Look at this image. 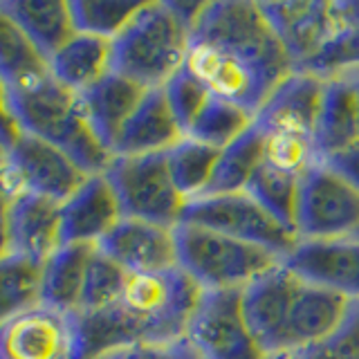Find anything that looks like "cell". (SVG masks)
I'll return each instance as SVG.
<instances>
[{
    "label": "cell",
    "instance_id": "6da1fadb",
    "mask_svg": "<svg viewBox=\"0 0 359 359\" xmlns=\"http://www.w3.org/2000/svg\"><path fill=\"white\" fill-rule=\"evenodd\" d=\"M184 70L209 90L258 115L274 90L297 72L263 3H202L191 22Z\"/></svg>",
    "mask_w": 359,
    "mask_h": 359
},
{
    "label": "cell",
    "instance_id": "7a4b0ae2",
    "mask_svg": "<svg viewBox=\"0 0 359 359\" xmlns=\"http://www.w3.org/2000/svg\"><path fill=\"white\" fill-rule=\"evenodd\" d=\"M202 290L184 269L128 274L121 299L106 310L79 312L81 359L128 346H173L187 339Z\"/></svg>",
    "mask_w": 359,
    "mask_h": 359
},
{
    "label": "cell",
    "instance_id": "3957f363",
    "mask_svg": "<svg viewBox=\"0 0 359 359\" xmlns=\"http://www.w3.org/2000/svg\"><path fill=\"white\" fill-rule=\"evenodd\" d=\"M200 5L142 3L112 39V72L146 90L164 88L187 63L191 22Z\"/></svg>",
    "mask_w": 359,
    "mask_h": 359
},
{
    "label": "cell",
    "instance_id": "277c9868",
    "mask_svg": "<svg viewBox=\"0 0 359 359\" xmlns=\"http://www.w3.org/2000/svg\"><path fill=\"white\" fill-rule=\"evenodd\" d=\"M7 106L22 133L67 153L88 175L106 173L115 160L90 126L81 97L52 76L41 83L7 93Z\"/></svg>",
    "mask_w": 359,
    "mask_h": 359
},
{
    "label": "cell",
    "instance_id": "5b68a950",
    "mask_svg": "<svg viewBox=\"0 0 359 359\" xmlns=\"http://www.w3.org/2000/svg\"><path fill=\"white\" fill-rule=\"evenodd\" d=\"M175 243L180 269L205 292L245 290L283 263V258L258 245L187 222L175 227Z\"/></svg>",
    "mask_w": 359,
    "mask_h": 359
},
{
    "label": "cell",
    "instance_id": "8992f818",
    "mask_svg": "<svg viewBox=\"0 0 359 359\" xmlns=\"http://www.w3.org/2000/svg\"><path fill=\"white\" fill-rule=\"evenodd\" d=\"M180 222L227 233L231 238L263 247L278 258H287L301 243L294 229L274 218L247 191L189 200Z\"/></svg>",
    "mask_w": 359,
    "mask_h": 359
},
{
    "label": "cell",
    "instance_id": "52a82bcc",
    "mask_svg": "<svg viewBox=\"0 0 359 359\" xmlns=\"http://www.w3.org/2000/svg\"><path fill=\"white\" fill-rule=\"evenodd\" d=\"M106 177L115 189L126 218L164 224V227H177L182 220L187 200L173 182L164 153L115 157Z\"/></svg>",
    "mask_w": 359,
    "mask_h": 359
},
{
    "label": "cell",
    "instance_id": "ba28073f",
    "mask_svg": "<svg viewBox=\"0 0 359 359\" xmlns=\"http://www.w3.org/2000/svg\"><path fill=\"white\" fill-rule=\"evenodd\" d=\"M297 233L301 241L359 238V189L325 160L301 177Z\"/></svg>",
    "mask_w": 359,
    "mask_h": 359
},
{
    "label": "cell",
    "instance_id": "9c48e42d",
    "mask_svg": "<svg viewBox=\"0 0 359 359\" xmlns=\"http://www.w3.org/2000/svg\"><path fill=\"white\" fill-rule=\"evenodd\" d=\"M187 341L202 359H269L243 310V290L202 292Z\"/></svg>",
    "mask_w": 359,
    "mask_h": 359
},
{
    "label": "cell",
    "instance_id": "30bf717a",
    "mask_svg": "<svg viewBox=\"0 0 359 359\" xmlns=\"http://www.w3.org/2000/svg\"><path fill=\"white\" fill-rule=\"evenodd\" d=\"M0 359H81L79 312L39 303L0 325Z\"/></svg>",
    "mask_w": 359,
    "mask_h": 359
},
{
    "label": "cell",
    "instance_id": "8fae6325",
    "mask_svg": "<svg viewBox=\"0 0 359 359\" xmlns=\"http://www.w3.org/2000/svg\"><path fill=\"white\" fill-rule=\"evenodd\" d=\"M263 9L297 70H306L334 41L341 27V3H330V0L263 3Z\"/></svg>",
    "mask_w": 359,
    "mask_h": 359
},
{
    "label": "cell",
    "instance_id": "7c38bea8",
    "mask_svg": "<svg viewBox=\"0 0 359 359\" xmlns=\"http://www.w3.org/2000/svg\"><path fill=\"white\" fill-rule=\"evenodd\" d=\"M353 299L297 276L287 306V353L301 355L321 346L341 328Z\"/></svg>",
    "mask_w": 359,
    "mask_h": 359
},
{
    "label": "cell",
    "instance_id": "4fadbf2b",
    "mask_svg": "<svg viewBox=\"0 0 359 359\" xmlns=\"http://www.w3.org/2000/svg\"><path fill=\"white\" fill-rule=\"evenodd\" d=\"M101 254L115 261L128 274H157L175 269V227L123 216L119 224L97 245Z\"/></svg>",
    "mask_w": 359,
    "mask_h": 359
},
{
    "label": "cell",
    "instance_id": "5bb4252c",
    "mask_svg": "<svg viewBox=\"0 0 359 359\" xmlns=\"http://www.w3.org/2000/svg\"><path fill=\"white\" fill-rule=\"evenodd\" d=\"M7 153L25 177L29 194L50 198L59 205L70 200L90 177L67 153L29 133H20Z\"/></svg>",
    "mask_w": 359,
    "mask_h": 359
},
{
    "label": "cell",
    "instance_id": "9a60e30c",
    "mask_svg": "<svg viewBox=\"0 0 359 359\" xmlns=\"http://www.w3.org/2000/svg\"><path fill=\"white\" fill-rule=\"evenodd\" d=\"M297 274L283 263L243 290V310L267 357H287V306Z\"/></svg>",
    "mask_w": 359,
    "mask_h": 359
},
{
    "label": "cell",
    "instance_id": "2e32d148",
    "mask_svg": "<svg viewBox=\"0 0 359 359\" xmlns=\"http://www.w3.org/2000/svg\"><path fill=\"white\" fill-rule=\"evenodd\" d=\"M283 265L314 285L359 299V238L301 241Z\"/></svg>",
    "mask_w": 359,
    "mask_h": 359
},
{
    "label": "cell",
    "instance_id": "e0dca14e",
    "mask_svg": "<svg viewBox=\"0 0 359 359\" xmlns=\"http://www.w3.org/2000/svg\"><path fill=\"white\" fill-rule=\"evenodd\" d=\"M123 218L119 198L106 173L90 175L76 194L61 205L63 245L97 247Z\"/></svg>",
    "mask_w": 359,
    "mask_h": 359
},
{
    "label": "cell",
    "instance_id": "ac0fdd59",
    "mask_svg": "<svg viewBox=\"0 0 359 359\" xmlns=\"http://www.w3.org/2000/svg\"><path fill=\"white\" fill-rule=\"evenodd\" d=\"M180 140H184V130L180 126L171 104H168L166 90L153 88L146 90L137 110L133 112L126 126L121 128L112 155H157L171 151Z\"/></svg>",
    "mask_w": 359,
    "mask_h": 359
},
{
    "label": "cell",
    "instance_id": "d6986e66",
    "mask_svg": "<svg viewBox=\"0 0 359 359\" xmlns=\"http://www.w3.org/2000/svg\"><path fill=\"white\" fill-rule=\"evenodd\" d=\"M323 88V76L297 70L274 90V95L256 115V123L263 130H292L310 135L314 140Z\"/></svg>",
    "mask_w": 359,
    "mask_h": 359
},
{
    "label": "cell",
    "instance_id": "ffe728a7",
    "mask_svg": "<svg viewBox=\"0 0 359 359\" xmlns=\"http://www.w3.org/2000/svg\"><path fill=\"white\" fill-rule=\"evenodd\" d=\"M63 247L61 205L50 198L27 194L11 202L9 252L45 263Z\"/></svg>",
    "mask_w": 359,
    "mask_h": 359
},
{
    "label": "cell",
    "instance_id": "44dd1931",
    "mask_svg": "<svg viewBox=\"0 0 359 359\" xmlns=\"http://www.w3.org/2000/svg\"><path fill=\"white\" fill-rule=\"evenodd\" d=\"M359 140V83L355 74L325 79L314 146L321 160Z\"/></svg>",
    "mask_w": 359,
    "mask_h": 359
},
{
    "label": "cell",
    "instance_id": "7402d4cb",
    "mask_svg": "<svg viewBox=\"0 0 359 359\" xmlns=\"http://www.w3.org/2000/svg\"><path fill=\"white\" fill-rule=\"evenodd\" d=\"M144 95V86L135 83L117 72H110L97 86L86 90L83 95H79L90 126H93L97 137L110 153L115 149L121 128L126 126L130 115L137 110Z\"/></svg>",
    "mask_w": 359,
    "mask_h": 359
},
{
    "label": "cell",
    "instance_id": "603a6c76",
    "mask_svg": "<svg viewBox=\"0 0 359 359\" xmlns=\"http://www.w3.org/2000/svg\"><path fill=\"white\" fill-rule=\"evenodd\" d=\"M50 72L54 81L83 95L112 72V41L76 32L50 59Z\"/></svg>",
    "mask_w": 359,
    "mask_h": 359
},
{
    "label": "cell",
    "instance_id": "cb8c5ba5",
    "mask_svg": "<svg viewBox=\"0 0 359 359\" xmlns=\"http://www.w3.org/2000/svg\"><path fill=\"white\" fill-rule=\"evenodd\" d=\"M52 76L50 61L0 3V86L18 93Z\"/></svg>",
    "mask_w": 359,
    "mask_h": 359
},
{
    "label": "cell",
    "instance_id": "d4e9b609",
    "mask_svg": "<svg viewBox=\"0 0 359 359\" xmlns=\"http://www.w3.org/2000/svg\"><path fill=\"white\" fill-rule=\"evenodd\" d=\"M3 7L27 34L29 41L48 56V61L76 34L70 3H61V0H7Z\"/></svg>",
    "mask_w": 359,
    "mask_h": 359
},
{
    "label": "cell",
    "instance_id": "484cf974",
    "mask_svg": "<svg viewBox=\"0 0 359 359\" xmlns=\"http://www.w3.org/2000/svg\"><path fill=\"white\" fill-rule=\"evenodd\" d=\"M95 250L93 245H63L54 252L43 263L41 303L63 312H79L88 263Z\"/></svg>",
    "mask_w": 359,
    "mask_h": 359
},
{
    "label": "cell",
    "instance_id": "4316f807",
    "mask_svg": "<svg viewBox=\"0 0 359 359\" xmlns=\"http://www.w3.org/2000/svg\"><path fill=\"white\" fill-rule=\"evenodd\" d=\"M263 162H265V135L261 126L254 121V126L250 130H245L238 140L220 151L216 171H213V177L205 196L241 194V191H247V187H250Z\"/></svg>",
    "mask_w": 359,
    "mask_h": 359
},
{
    "label": "cell",
    "instance_id": "83f0119b",
    "mask_svg": "<svg viewBox=\"0 0 359 359\" xmlns=\"http://www.w3.org/2000/svg\"><path fill=\"white\" fill-rule=\"evenodd\" d=\"M43 297V263L20 254L0 258V325L18 317Z\"/></svg>",
    "mask_w": 359,
    "mask_h": 359
},
{
    "label": "cell",
    "instance_id": "f1b7e54d",
    "mask_svg": "<svg viewBox=\"0 0 359 359\" xmlns=\"http://www.w3.org/2000/svg\"><path fill=\"white\" fill-rule=\"evenodd\" d=\"M164 155L173 182L187 202L207 194L220 157L218 149H213L209 144H202L198 140L184 137Z\"/></svg>",
    "mask_w": 359,
    "mask_h": 359
},
{
    "label": "cell",
    "instance_id": "f546056e",
    "mask_svg": "<svg viewBox=\"0 0 359 359\" xmlns=\"http://www.w3.org/2000/svg\"><path fill=\"white\" fill-rule=\"evenodd\" d=\"M256 121V115L229 101L211 97L207 106L200 110V115L187 130V137L209 144L213 149L222 151L224 146L236 142L245 130H250Z\"/></svg>",
    "mask_w": 359,
    "mask_h": 359
},
{
    "label": "cell",
    "instance_id": "4dcf8cb0",
    "mask_svg": "<svg viewBox=\"0 0 359 359\" xmlns=\"http://www.w3.org/2000/svg\"><path fill=\"white\" fill-rule=\"evenodd\" d=\"M303 72L323 79L359 72V0L341 3V27L334 41Z\"/></svg>",
    "mask_w": 359,
    "mask_h": 359
},
{
    "label": "cell",
    "instance_id": "1f68e13d",
    "mask_svg": "<svg viewBox=\"0 0 359 359\" xmlns=\"http://www.w3.org/2000/svg\"><path fill=\"white\" fill-rule=\"evenodd\" d=\"M299 191H301V177L276 171V168L267 166L265 162L258 168V173L254 175L250 187H247V194H252L274 218H278L294 231H297Z\"/></svg>",
    "mask_w": 359,
    "mask_h": 359
},
{
    "label": "cell",
    "instance_id": "d6a6232c",
    "mask_svg": "<svg viewBox=\"0 0 359 359\" xmlns=\"http://www.w3.org/2000/svg\"><path fill=\"white\" fill-rule=\"evenodd\" d=\"M140 5L142 3H130V0H72L70 11L76 32L112 41L126 27Z\"/></svg>",
    "mask_w": 359,
    "mask_h": 359
},
{
    "label": "cell",
    "instance_id": "836d02e7",
    "mask_svg": "<svg viewBox=\"0 0 359 359\" xmlns=\"http://www.w3.org/2000/svg\"><path fill=\"white\" fill-rule=\"evenodd\" d=\"M263 135H265V164L276 168V171L303 177L321 160L310 135H301L292 130H263Z\"/></svg>",
    "mask_w": 359,
    "mask_h": 359
},
{
    "label": "cell",
    "instance_id": "e575fe53",
    "mask_svg": "<svg viewBox=\"0 0 359 359\" xmlns=\"http://www.w3.org/2000/svg\"><path fill=\"white\" fill-rule=\"evenodd\" d=\"M128 272L121 269L115 261H110L106 254L95 250L88 263L83 294L79 312H97L106 310L121 299L123 287H126Z\"/></svg>",
    "mask_w": 359,
    "mask_h": 359
},
{
    "label": "cell",
    "instance_id": "d590c367",
    "mask_svg": "<svg viewBox=\"0 0 359 359\" xmlns=\"http://www.w3.org/2000/svg\"><path fill=\"white\" fill-rule=\"evenodd\" d=\"M164 90H166L168 104H171L187 137L189 126L194 123V119L200 115V110L205 108L207 101L211 99L209 90L202 86L194 74H189L184 67L164 86Z\"/></svg>",
    "mask_w": 359,
    "mask_h": 359
},
{
    "label": "cell",
    "instance_id": "8d00e7d4",
    "mask_svg": "<svg viewBox=\"0 0 359 359\" xmlns=\"http://www.w3.org/2000/svg\"><path fill=\"white\" fill-rule=\"evenodd\" d=\"M297 359H359V299H353L346 321L328 341L294 355Z\"/></svg>",
    "mask_w": 359,
    "mask_h": 359
},
{
    "label": "cell",
    "instance_id": "74e56055",
    "mask_svg": "<svg viewBox=\"0 0 359 359\" xmlns=\"http://www.w3.org/2000/svg\"><path fill=\"white\" fill-rule=\"evenodd\" d=\"M0 194H3L9 202H16L18 198L27 196L29 189L25 184V177L18 171V166L11 162V157H7L0 162Z\"/></svg>",
    "mask_w": 359,
    "mask_h": 359
},
{
    "label": "cell",
    "instance_id": "f35d334b",
    "mask_svg": "<svg viewBox=\"0 0 359 359\" xmlns=\"http://www.w3.org/2000/svg\"><path fill=\"white\" fill-rule=\"evenodd\" d=\"M325 162H328L334 171H339L346 180H351V182L359 189V140L353 142L351 146H346L344 151L325 157Z\"/></svg>",
    "mask_w": 359,
    "mask_h": 359
},
{
    "label": "cell",
    "instance_id": "ab89813d",
    "mask_svg": "<svg viewBox=\"0 0 359 359\" xmlns=\"http://www.w3.org/2000/svg\"><path fill=\"white\" fill-rule=\"evenodd\" d=\"M177 344L173 346H128L108 353L99 359H175Z\"/></svg>",
    "mask_w": 359,
    "mask_h": 359
},
{
    "label": "cell",
    "instance_id": "60d3db41",
    "mask_svg": "<svg viewBox=\"0 0 359 359\" xmlns=\"http://www.w3.org/2000/svg\"><path fill=\"white\" fill-rule=\"evenodd\" d=\"M20 133L22 130H20V126L16 123L14 115H11V110L7 106V97H5L3 90H0V140H3V144L9 149V146L20 137Z\"/></svg>",
    "mask_w": 359,
    "mask_h": 359
},
{
    "label": "cell",
    "instance_id": "b9f144b4",
    "mask_svg": "<svg viewBox=\"0 0 359 359\" xmlns=\"http://www.w3.org/2000/svg\"><path fill=\"white\" fill-rule=\"evenodd\" d=\"M9 213L11 202L0 194V258L9 254Z\"/></svg>",
    "mask_w": 359,
    "mask_h": 359
},
{
    "label": "cell",
    "instance_id": "7bdbcfd3",
    "mask_svg": "<svg viewBox=\"0 0 359 359\" xmlns=\"http://www.w3.org/2000/svg\"><path fill=\"white\" fill-rule=\"evenodd\" d=\"M175 359H202L196 351H194V346H191L187 339H182L177 344V353H175Z\"/></svg>",
    "mask_w": 359,
    "mask_h": 359
},
{
    "label": "cell",
    "instance_id": "ee69618b",
    "mask_svg": "<svg viewBox=\"0 0 359 359\" xmlns=\"http://www.w3.org/2000/svg\"><path fill=\"white\" fill-rule=\"evenodd\" d=\"M7 151H9V149H7V146L3 144V140H0V162H3L5 157H7Z\"/></svg>",
    "mask_w": 359,
    "mask_h": 359
},
{
    "label": "cell",
    "instance_id": "f6af8a7d",
    "mask_svg": "<svg viewBox=\"0 0 359 359\" xmlns=\"http://www.w3.org/2000/svg\"><path fill=\"white\" fill-rule=\"evenodd\" d=\"M272 359H297L294 355H287V357H272Z\"/></svg>",
    "mask_w": 359,
    "mask_h": 359
},
{
    "label": "cell",
    "instance_id": "bcb514c9",
    "mask_svg": "<svg viewBox=\"0 0 359 359\" xmlns=\"http://www.w3.org/2000/svg\"><path fill=\"white\" fill-rule=\"evenodd\" d=\"M348 74H355V79H357V83H359V72H348Z\"/></svg>",
    "mask_w": 359,
    "mask_h": 359
},
{
    "label": "cell",
    "instance_id": "7dc6e473",
    "mask_svg": "<svg viewBox=\"0 0 359 359\" xmlns=\"http://www.w3.org/2000/svg\"><path fill=\"white\" fill-rule=\"evenodd\" d=\"M0 90H3V86H0ZM3 93H5V90H3Z\"/></svg>",
    "mask_w": 359,
    "mask_h": 359
}]
</instances>
